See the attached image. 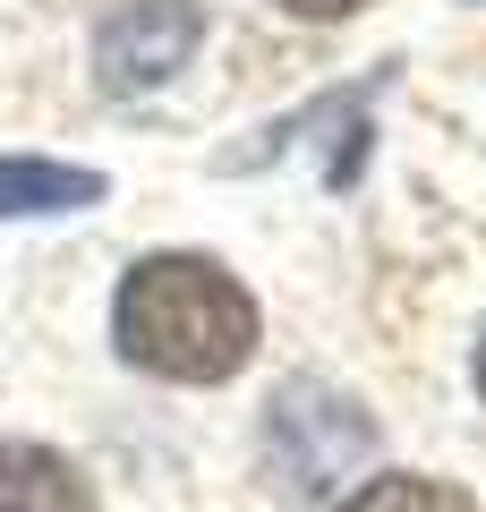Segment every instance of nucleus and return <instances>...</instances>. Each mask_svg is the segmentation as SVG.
<instances>
[{"label":"nucleus","mask_w":486,"mask_h":512,"mask_svg":"<svg viewBox=\"0 0 486 512\" xmlns=\"http://www.w3.org/2000/svg\"><path fill=\"white\" fill-rule=\"evenodd\" d=\"M478 393H486V333H478Z\"/></svg>","instance_id":"obj_8"},{"label":"nucleus","mask_w":486,"mask_h":512,"mask_svg":"<svg viewBox=\"0 0 486 512\" xmlns=\"http://www.w3.org/2000/svg\"><path fill=\"white\" fill-rule=\"evenodd\" d=\"M77 205H103V171L43 163V154H0V222H18V214H77Z\"/></svg>","instance_id":"obj_5"},{"label":"nucleus","mask_w":486,"mask_h":512,"mask_svg":"<svg viewBox=\"0 0 486 512\" xmlns=\"http://www.w3.org/2000/svg\"><path fill=\"white\" fill-rule=\"evenodd\" d=\"M205 43V0H120L94 26V86L103 94H154L197 60Z\"/></svg>","instance_id":"obj_3"},{"label":"nucleus","mask_w":486,"mask_h":512,"mask_svg":"<svg viewBox=\"0 0 486 512\" xmlns=\"http://www.w3.org/2000/svg\"><path fill=\"white\" fill-rule=\"evenodd\" d=\"M342 512H478L461 487H444V478H418V470H376L359 495H350Z\"/></svg>","instance_id":"obj_6"},{"label":"nucleus","mask_w":486,"mask_h":512,"mask_svg":"<svg viewBox=\"0 0 486 512\" xmlns=\"http://www.w3.org/2000/svg\"><path fill=\"white\" fill-rule=\"evenodd\" d=\"M265 453L282 470L290 495H333L342 478H359L376 461V419L350 402L342 384H316V376H290L282 393L265 402Z\"/></svg>","instance_id":"obj_2"},{"label":"nucleus","mask_w":486,"mask_h":512,"mask_svg":"<svg viewBox=\"0 0 486 512\" xmlns=\"http://www.w3.org/2000/svg\"><path fill=\"white\" fill-rule=\"evenodd\" d=\"M111 342H120L128 367H145L162 384H231L256 350V299L239 291V274L222 256L162 248L120 274Z\"/></svg>","instance_id":"obj_1"},{"label":"nucleus","mask_w":486,"mask_h":512,"mask_svg":"<svg viewBox=\"0 0 486 512\" xmlns=\"http://www.w3.org/2000/svg\"><path fill=\"white\" fill-rule=\"evenodd\" d=\"M0 512H94V487L69 453L26 436H0Z\"/></svg>","instance_id":"obj_4"},{"label":"nucleus","mask_w":486,"mask_h":512,"mask_svg":"<svg viewBox=\"0 0 486 512\" xmlns=\"http://www.w3.org/2000/svg\"><path fill=\"white\" fill-rule=\"evenodd\" d=\"M273 9H290V18H316V26H342V18H359L367 0H273Z\"/></svg>","instance_id":"obj_7"}]
</instances>
